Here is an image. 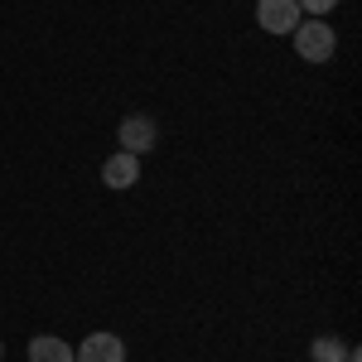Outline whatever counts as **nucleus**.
I'll return each instance as SVG.
<instances>
[{
    "instance_id": "nucleus-7",
    "label": "nucleus",
    "mask_w": 362,
    "mask_h": 362,
    "mask_svg": "<svg viewBox=\"0 0 362 362\" xmlns=\"http://www.w3.org/2000/svg\"><path fill=\"white\" fill-rule=\"evenodd\" d=\"M29 362H78V358L58 334H34L29 338Z\"/></svg>"
},
{
    "instance_id": "nucleus-8",
    "label": "nucleus",
    "mask_w": 362,
    "mask_h": 362,
    "mask_svg": "<svg viewBox=\"0 0 362 362\" xmlns=\"http://www.w3.org/2000/svg\"><path fill=\"white\" fill-rule=\"evenodd\" d=\"M295 5H300L305 20H329V15L338 10V0H295Z\"/></svg>"
},
{
    "instance_id": "nucleus-5",
    "label": "nucleus",
    "mask_w": 362,
    "mask_h": 362,
    "mask_svg": "<svg viewBox=\"0 0 362 362\" xmlns=\"http://www.w3.org/2000/svg\"><path fill=\"white\" fill-rule=\"evenodd\" d=\"M102 184H107L112 194L136 189V184H140V155H126V150L107 155V160H102Z\"/></svg>"
},
{
    "instance_id": "nucleus-1",
    "label": "nucleus",
    "mask_w": 362,
    "mask_h": 362,
    "mask_svg": "<svg viewBox=\"0 0 362 362\" xmlns=\"http://www.w3.org/2000/svg\"><path fill=\"white\" fill-rule=\"evenodd\" d=\"M290 39H295V54L305 58V63H329L338 54V34L329 20H300Z\"/></svg>"
},
{
    "instance_id": "nucleus-3",
    "label": "nucleus",
    "mask_w": 362,
    "mask_h": 362,
    "mask_svg": "<svg viewBox=\"0 0 362 362\" xmlns=\"http://www.w3.org/2000/svg\"><path fill=\"white\" fill-rule=\"evenodd\" d=\"M300 20H305V15H300V5H295V0H256V25L266 29V34H276V39L295 34Z\"/></svg>"
},
{
    "instance_id": "nucleus-4",
    "label": "nucleus",
    "mask_w": 362,
    "mask_h": 362,
    "mask_svg": "<svg viewBox=\"0 0 362 362\" xmlns=\"http://www.w3.org/2000/svg\"><path fill=\"white\" fill-rule=\"evenodd\" d=\"M73 358L78 362H126V343L112 334V329H97V334H87L78 348H73Z\"/></svg>"
},
{
    "instance_id": "nucleus-9",
    "label": "nucleus",
    "mask_w": 362,
    "mask_h": 362,
    "mask_svg": "<svg viewBox=\"0 0 362 362\" xmlns=\"http://www.w3.org/2000/svg\"><path fill=\"white\" fill-rule=\"evenodd\" d=\"M0 362H5V343H0Z\"/></svg>"
},
{
    "instance_id": "nucleus-2",
    "label": "nucleus",
    "mask_w": 362,
    "mask_h": 362,
    "mask_svg": "<svg viewBox=\"0 0 362 362\" xmlns=\"http://www.w3.org/2000/svg\"><path fill=\"white\" fill-rule=\"evenodd\" d=\"M116 145L126 150V155H150L155 145H160V121L155 116H126L121 126H116Z\"/></svg>"
},
{
    "instance_id": "nucleus-6",
    "label": "nucleus",
    "mask_w": 362,
    "mask_h": 362,
    "mask_svg": "<svg viewBox=\"0 0 362 362\" xmlns=\"http://www.w3.org/2000/svg\"><path fill=\"white\" fill-rule=\"evenodd\" d=\"M309 362H362V358H358V348H353L348 338L319 334L314 343H309Z\"/></svg>"
}]
</instances>
